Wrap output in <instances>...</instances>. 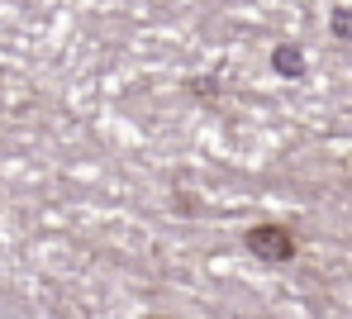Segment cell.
I'll return each mask as SVG.
<instances>
[{"instance_id": "3957f363", "label": "cell", "mask_w": 352, "mask_h": 319, "mask_svg": "<svg viewBox=\"0 0 352 319\" xmlns=\"http://www.w3.org/2000/svg\"><path fill=\"white\" fill-rule=\"evenodd\" d=\"M329 29H333V38H352V5H338V10H333Z\"/></svg>"}, {"instance_id": "7a4b0ae2", "label": "cell", "mask_w": 352, "mask_h": 319, "mask_svg": "<svg viewBox=\"0 0 352 319\" xmlns=\"http://www.w3.org/2000/svg\"><path fill=\"white\" fill-rule=\"evenodd\" d=\"M276 72H286V76H300L305 72V58H300V48H276Z\"/></svg>"}, {"instance_id": "6da1fadb", "label": "cell", "mask_w": 352, "mask_h": 319, "mask_svg": "<svg viewBox=\"0 0 352 319\" xmlns=\"http://www.w3.org/2000/svg\"><path fill=\"white\" fill-rule=\"evenodd\" d=\"M243 239H248V253L262 262H291L295 257V234L281 224H252Z\"/></svg>"}]
</instances>
